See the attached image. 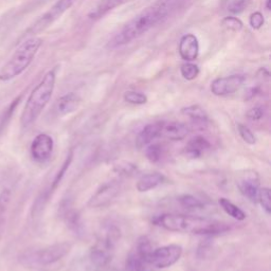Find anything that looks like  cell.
Wrapping results in <instances>:
<instances>
[{
  "label": "cell",
  "mask_w": 271,
  "mask_h": 271,
  "mask_svg": "<svg viewBox=\"0 0 271 271\" xmlns=\"http://www.w3.org/2000/svg\"><path fill=\"white\" fill-rule=\"evenodd\" d=\"M162 122H156V123H151L146 125L143 130H142L137 139H136V144L139 148H145L147 145L153 143L154 140L160 138Z\"/></svg>",
  "instance_id": "obj_14"
},
{
  "label": "cell",
  "mask_w": 271,
  "mask_h": 271,
  "mask_svg": "<svg viewBox=\"0 0 271 271\" xmlns=\"http://www.w3.org/2000/svg\"><path fill=\"white\" fill-rule=\"evenodd\" d=\"M257 202L261 203L264 211L268 215L271 213V196L270 190L268 188H262L259 191V196H257Z\"/></svg>",
  "instance_id": "obj_28"
},
{
  "label": "cell",
  "mask_w": 271,
  "mask_h": 271,
  "mask_svg": "<svg viewBox=\"0 0 271 271\" xmlns=\"http://www.w3.org/2000/svg\"><path fill=\"white\" fill-rule=\"evenodd\" d=\"M239 189L241 193L250 201L253 203L257 202V196H259L260 191L259 180L255 179L254 177L244 178L239 182Z\"/></svg>",
  "instance_id": "obj_17"
},
{
  "label": "cell",
  "mask_w": 271,
  "mask_h": 271,
  "mask_svg": "<svg viewBox=\"0 0 271 271\" xmlns=\"http://www.w3.org/2000/svg\"><path fill=\"white\" fill-rule=\"evenodd\" d=\"M81 103V99L74 92L67 93L65 96L60 97L55 105L56 112L59 116H67V114H70L73 111H76Z\"/></svg>",
  "instance_id": "obj_15"
},
{
  "label": "cell",
  "mask_w": 271,
  "mask_h": 271,
  "mask_svg": "<svg viewBox=\"0 0 271 271\" xmlns=\"http://www.w3.org/2000/svg\"><path fill=\"white\" fill-rule=\"evenodd\" d=\"M182 252H184V249L176 244L156 248L148 257V265L159 269L172 267L180 260Z\"/></svg>",
  "instance_id": "obj_7"
},
{
  "label": "cell",
  "mask_w": 271,
  "mask_h": 271,
  "mask_svg": "<svg viewBox=\"0 0 271 271\" xmlns=\"http://www.w3.org/2000/svg\"><path fill=\"white\" fill-rule=\"evenodd\" d=\"M146 262L135 251L128 255L126 260V270L127 271H145Z\"/></svg>",
  "instance_id": "obj_23"
},
{
  "label": "cell",
  "mask_w": 271,
  "mask_h": 271,
  "mask_svg": "<svg viewBox=\"0 0 271 271\" xmlns=\"http://www.w3.org/2000/svg\"><path fill=\"white\" fill-rule=\"evenodd\" d=\"M222 26H225L227 29L234 31V32H239L243 29V23L239 18L236 17H226L222 20Z\"/></svg>",
  "instance_id": "obj_32"
},
{
  "label": "cell",
  "mask_w": 271,
  "mask_h": 271,
  "mask_svg": "<svg viewBox=\"0 0 271 271\" xmlns=\"http://www.w3.org/2000/svg\"><path fill=\"white\" fill-rule=\"evenodd\" d=\"M246 78L242 74L218 78L214 80L211 84V92L214 96L226 97L236 92L245 83Z\"/></svg>",
  "instance_id": "obj_10"
},
{
  "label": "cell",
  "mask_w": 271,
  "mask_h": 271,
  "mask_svg": "<svg viewBox=\"0 0 271 271\" xmlns=\"http://www.w3.org/2000/svg\"><path fill=\"white\" fill-rule=\"evenodd\" d=\"M162 146L158 143H151L145 147V155L147 159L150 160L153 163H157L162 158Z\"/></svg>",
  "instance_id": "obj_25"
},
{
  "label": "cell",
  "mask_w": 271,
  "mask_h": 271,
  "mask_svg": "<svg viewBox=\"0 0 271 271\" xmlns=\"http://www.w3.org/2000/svg\"><path fill=\"white\" fill-rule=\"evenodd\" d=\"M210 146V142L202 136H196L195 138L191 139L189 141V143L187 145V154L192 158H199L201 154L209 150Z\"/></svg>",
  "instance_id": "obj_18"
},
{
  "label": "cell",
  "mask_w": 271,
  "mask_h": 271,
  "mask_svg": "<svg viewBox=\"0 0 271 271\" xmlns=\"http://www.w3.org/2000/svg\"><path fill=\"white\" fill-rule=\"evenodd\" d=\"M181 112L184 113L185 116L189 117L196 124L203 126L208 123V114L205 111V109L201 108L199 105L187 106L185 108H182Z\"/></svg>",
  "instance_id": "obj_20"
},
{
  "label": "cell",
  "mask_w": 271,
  "mask_h": 271,
  "mask_svg": "<svg viewBox=\"0 0 271 271\" xmlns=\"http://www.w3.org/2000/svg\"><path fill=\"white\" fill-rule=\"evenodd\" d=\"M154 223L167 231L206 236L217 235L230 230V226L226 222L198 217V216L172 213L157 216L154 219Z\"/></svg>",
  "instance_id": "obj_2"
},
{
  "label": "cell",
  "mask_w": 271,
  "mask_h": 271,
  "mask_svg": "<svg viewBox=\"0 0 271 271\" xmlns=\"http://www.w3.org/2000/svg\"><path fill=\"white\" fill-rule=\"evenodd\" d=\"M219 205L221 209L225 211L228 215L231 216L234 219L237 220H244L246 218V213L240 209L237 206H235L233 202L230 201L227 198H220L219 199Z\"/></svg>",
  "instance_id": "obj_21"
},
{
  "label": "cell",
  "mask_w": 271,
  "mask_h": 271,
  "mask_svg": "<svg viewBox=\"0 0 271 271\" xmlns=\"http://www.w3.org/2000/svg\"><path fill=\"white\" fill-rule=\"evenodd\" d=\"M263 116H264V109L260 106L253 107L247 112V118L252 121H259L263 118Z\"/></svg>",
  "instance_id": "obj_35"
},
{
  "label": "cell",
  "mask_w": 271,
  "mask_h": 271,
  "mask_svg": "<svg viewBox=\"0 0 271 271\" xmlns=\"http://www.w3.org/2000/svg\"><path fill=\"white\" fill-rule=\"evenodd\" d=\"M72 245L69 243H58L45 248L25 252L20 256V263L26 267L39 268L50 266L60 261L70 252Z\"/></svg>",
  "instance_id": "obj_6"
},
{
  "label": "cell",
  "mask_w": 271,
  "mask_h": 271,
  "mask_svg": "<svg viewBox=\"0 0 271 271\" xmlns=\"http://www.w3.org/2000/svg\"><path fill=\"white\" fill-rule=\"evenodd\" d=\"M270 1H271V0H267V4H266L267 10H270Z\"/></svg>",
  "instance_id": "obj_36"
},
{
  "label": "cell",
  "mask_w": 271,
  "mask_h": 271,
  "mask_svg": "<svg viewBox=\"0 0 271 271\" xmlns=\"http://www.w3.org/2000/svg\"><path fill=\"white\" fill-rule=\"evenodd\" d=\"M56 74L52 69L47 72L39 84L32 90L30 97L25 105L20 122L24 127L32 125L43 112L49 103L55 87Z\"/></svg>",
  "instance_id": "obj_3"
},
{
  "label": "cell",
  "mask_w": 271,
  "mask_h": 271,
  "mask_svg": "<svg viewBox=\"0 0 271 271\" xmlns=\"http://www.w3.org/2000/svg\"><path fill=\"white\" fill-rule=\"evenodd\" d=\"M237 130H239V134L242 137V139L245 141L246 143H248L250 145L255 144L256 138H255L254 134L251 132V130H250L249 127L240 123V124H237Z\"/></svg>",
  "instance_id": "obj_31"
},
{
  "label": "cell",
  "mask_w": 271,
  "mask_h": 271,
  "mask_svg": "<svg viewBox=\"0 0 271 271\" xmlns=\"http://www.w3.org/2000/svg\"><path fill=\"white\" fill-rule=\"evenodd\" d=\"M178 52L180 57L188 63H191L193 60L197 59L199 55V42L197 37L194 34L189 33L181 37Z\"/></svg>",
  "instance_id": "obj_12"
},
{
  "label": "cell",
  "mask_w": 271,
  "mask_h": 271,
  "mask_svg": "<svg viewBox=\"0 0 271 271\" xmlns=\"http://www.w3.org/2000/svg\"><path fill=\"white\" fill-rule=\"evenodd\" d=\"M65 220L67 226L69 227L74 233L76 234L83 233V223L77 211H74V210H66Z\"/></svg>",
  "instance_id": "obj_22"
},
{
  "label": "cell",
  "mask_w": 271,
  "mask_h": 271,
  "mask_svg": "<svg viewBox=\"0 0 271 271\" xmlns=\"http://www.w3.org/2000/svg\"><path fill=\"white\" fill-rule=\"evenodd\" d=\"M251 0H227V11L231 14H241L245 11Z\"/></svg>",
  "instance_id": "obj_24"
},
{
  "label": "cell",
  "mask_w": 271,
  "mask_h": 271,
  "mask_svg": "<svg viewBox=\"0 0 271 271\" xmlns=\"http://www.w3.org/2000/svg\"><path fill=\"white\" fill-rule=\"evenodd\" d=\"M190 133V128L181 122H162L160 137L172 141L184 140Z\"/></svg>",
  "instance_id": "obj_13"
},
{
  "label": "cell",
  "mask_w": 271,
  "mask_h": 271,
  "mask_svg": "<svg viewBox=\"0 0 271 271\" xmlns=\"http://www.w3.org/2000/svg\"><path fill=\"white\" fill-rule=\"evenodd\" d=\"M180 73L182 78L186 79L187 81H193L198 77L199 68L197 65L187 62V64H184L181 66Z\"/></svg>",
  "instance_id": "obj_27"
},
{
  "label": "cell",
  "mask_w": 271,
  "mask_h": 271,
  "mask_svg": "<svg viewBox=\"0 0 271 271\" xmlns=\"http://www.w3.org/2000/svg\"><path fill=\"white\" fill-rule=\"evenodd\" d=\"M72 156H73V153H72V151H71V152L69 153V155L67 156V158H66L65 162L63 163L62 167H60V169L58 171V173L56 174L55 178H54V180H53V182H52V186H51V188H50V192H49V193H52V192L54 191V190L56 189V187L58 186V184L60 182V180L63 179L66 171H67L68 167H69V165H70V163H71Z\"/></svg>",
  "instance_id": "obj_29"
},
{
  "label": "cell",
  "mask_w": 271,
  "mask_h": 271,
  "mask_svg": "<svg viewBox=\"0 0 271 271\" xmlns=\"http://www.w3.org/2000/svg\"><path fill=\"white\" fill-rule=\"evenodd\" d=\"M11 201V191L9 189H4L0 194V239H1L8 219L9 205Z\"/></svg>",
  "instance_id": "obj_19"
},
{
  "label": "cell",
  "mask_w": 271,
  "mask_h": 271,
  "mask_svg": "<svg viewBox=\"0 0 271 271\" xmlns=\"http://www.w3.org/2000/svg\"><path fill=\"white\" fill-rule=\"evenodd\" d=\"M178 200L182 207L190 210H201L205 207L203 202H201L199 199L194 197L192 195H182Z\"/></svg>",
  "instance_id": "obj_26"
},
{
  "label": "cell",
  "mask_w": 271,
  "mask_h": 271,
  "mask_svg": "<svg viewBox=\"0 0 271 271\" xmlns=\"http://www.w3.org/2000/svg\"><path fill=\"white\" fill-rule=\"evenodd\" d=\"M54 141L51 136L39 134L32 141L30 152L32 158L36 162H45L48 160L53 152Z\"/></svg>",
  "instance_id": "obj_11"
},
{
  "label": "cell",
  "mask_w": 271,
  "mask_h": 271,
  "mask_svg": "<svg viewBox=\"0 0 271 271\" xmlns=\"http://www.w3.org/2000/svg\"><path fill=\"white\" fill-rule=\"evenodd\" d=\"M190 1L191 0H157L125 24L108 42L107 48L117 49L131 44L156 26L163 24L165 20L184 10Z\"/></svg>",
  "instance_id": "obj_1"
},
{
  "label": "cell",
  "mask_w": 271,
  "mask_h": 271,
  "mask_svg": "<svg viewBox=\"0 0 271 271\" xmlns=\"http://www.w3.org/2000/svg\"><path fill=\"white\" fill-rule=\"evenodd\" d=\"M43 45V39L31 37L20 45L13 54L11 59L0 69V81H10L22 74L35 57Z\"/></svg>",
  "instance_id": "obj_4"
},
{
  "label": "cell",
  "mask_w": 271,
  "mask_h": 271,
  "mask_svg": "<svg viewBox=\"0 0 271 271\" xmlns=\"http://www.w3.org/2000/svg\"><path fill=\"white\" fill-rule=\"evenodd\" d=\"M165 180V177L160 173H151L143 175L137 182V190L141 193L148 192L153 189L161 186Z\"/></svg>",
  "instance_id": "obj_16"
},
{
  "label": "cell",
  "mask_w": 271,
  "mask_h": 271,
  "mask_svg": "<svg viewBox=\"0 0 271 271\" xmlns=\"http://www.w3.org/2000/svg\"><path fill=\"white\" fill-rule=\"evenodd\" d=\"M77 1L78 0H57L43 16L32 26V28L29 30V32L31 34H37L46 30L54 22H56V20L62 16L64 13L69 10Z\"/></svg>",
  "instance_id": "obj_8"
},
{
  "label": "cell",
  "mask_w": 271,
  "mask_h": 271,
  "mask_svg": "<svg viewBox=\"0 0 271 271\" xmlns=\"http://www.w3.org/2000/svg\"><path fill=\"white\" fill-rule=\"evenodd\" d=\"M120 236V229L117 226L108 225L102 229L97 242L90 249L89 257L93 266L103 269L109 265Z\"/></svg>",
  "instance_id": "obj_5"
},
{
  "label": "cell",
  "mask_w": 271,
  "mask_h": 271,
  "mask_svg": "<svg viewBox=\"0 0 271 271\" xmlns=\"http://www.w3.org/2000/svg\"><path fill=\"white\" fill-rule=\"evenodd\" d=\"M121 191V184L117 180H111L105 182L102 185L97 192L92 195V197L89 199V205L91 208H100L105 207L117 197Z\"/></svg>",
  "instance_id": "obj_9"
},
{
  "label": "cell",
  "mask_w": 271,
  "mask_h": 271,
  "mask_svg": "<svg viewBox=\"0 0 271 271\" xmlns=\"http://www.w3.org/2000/svg\"><path fill=\"white\" fill-rule=\"evenodd\" d=\"M124 100L130 104L143 105L147 102V97L144 93L138 91H126L124 93Z\"/></svg>",
  "instance_id": "obj_30"
},
{
  "label": "cell",
  "mask_w": 271,
  "mask_h": 271,
  "mask_svg": "<svg viewBox=\"0 0 271 271\" xmlns=\"http://www.w3.org/2000/svg\"><path fill=\"white\" fill-rule=\"evenodd\" d=\"M116 171L120 175H133L135 172H137V166L135 164L128 163V162H123V163L116 165Z\"/></svg>",
  "instance_id": "obj_34"
},
{
  "label": "cell",
  "mask_w": 271,
  "mask_h": 271,
  "mask_svg": "<svg viewBox=\"0 0 271 271\" xmlns=\"http://www.w3.org/2000/svg\"><path fill=\"white\" fill-rule=\"evenodd\" d=\"M250 26H251V28H253L254 30H259L260 28H262V26L265 23V19H264V16L261 12H254L253 14H251L249 19Z\"/></svg>",
  "instance_id": "obj_33"
}]
</instances>
